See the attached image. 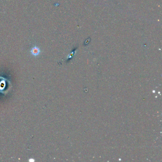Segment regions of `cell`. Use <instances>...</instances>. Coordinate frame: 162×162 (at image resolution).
<instances>
[{
  "mask_svg": "<svg viewBox=\"0 0 162 162\" xmlns=\"http://www.w3.org/2000/svg\"><path fill=\"white\" fill-rule=\"evenodd\" d=\"M31 52L33 56H37L40 54V48L39 47L34 46L32 48Z\"/></svg>",
  "mask_w": 162,
  "mask_h": 162,
  "instance_id": "1",
  "label": "cell"
}]
</instances>
